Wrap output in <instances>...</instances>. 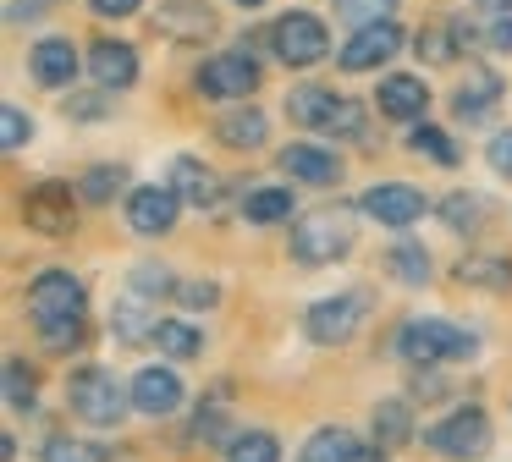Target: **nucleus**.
Here are the masks:
<instances>
[{
	"instance_id": "49530a36",
	"label": "nucleus",
	"mask_w": 512,
	"mask_h": 462,
	"mask_svg": "<svg viewBox=\"0 0 512 462\" xmlns=\"http://www.w3.org/2000/svg\"><path fill=\"white\" fill-rule=\"evenodd\" d=\"M50 6V0H12V6H6V22H12V28H17V22H23V17H39V11H45Z\"/></svg>"
},
{
	"instance_id": "2eb2a0df",
	"label": "nucleus",
	"mask_w": 512,
	"mask_h": 462,
	"mask_svg": "<svg viewBox=\"0 0 512 462\" xmlns=\"http://www.w3.org/2000/svg\"><path fill=\"white\" fill-rule=\"evenodd\" d=\"M276 165L292 176V182H309V187H331V182H342V160H336L331 149H320V143H287Z\"/></svg>"
},
{
	"instance_id": "aec40b11",
	"label": "nucleus",
	"mask_w": 512,
	"mask_h": 462,
	"mask_svg": "<svg viewBox=\"0 0 512 462\" xmlns=\"http://www.w3.org/2000/svg\"><path fill=\"white\" fill-rule=\"evenodd\" d=\"M424 110H430V88H424V77L391 72L386 83H380V116H391V121H419Z\"/></svg>"
},
{
	"instance_id": "393cba45",
	"label": "nucleus",
	"mask_w": 512,
	"mask_h": 462,
	"mask_svg": "<svg viewBox=\"0 0 512 462\" xmlns=\"http://www.w3.org/2000/svg\"><path fill=\"white\" fill-rule=\"evenodd\" d=\"M353 451H358V440L347 435L342 424H325V429H314V435L303 440L298 462H353Z\"/></svg>"
},
{
	"instance_id": "c85d7f7f",
	"label": "nucleus",
	"mask_w": 512,
	"mask_h": 462,
	"mask_svg": "<svg viewBox=\"0 0 512 462\" xmlns=\"http://www.w3.org/2000/svg\"><path fill=\"white\" fill-rule=\"evenodd\" d=\"M226 462H281V440L265 429H243L226 440Z\"/></svg>"
},
{
	"instance_id": "09e8293b",
	"label": "nucleus",
	"mask_w": 512,
	"mask_h": 462,
	"mask_svg": "<svg viewBox=\"0 0 512 462\" xmlns=\"http://www.w3.org/2000/svg\"><path fill=\"white\" fill-rule=\"evenodd\" d=\"M485 11H512V0H479Z\"/></svg>"
},
{
	"instance_id": "412c9836",
	"label": "nucleus",
	"mask_w": 512,
	"mask_h": 462,
	"mask_svg": "<svg viewBox=\"0 0 512 462\" xmlns=\"http://www.w3.org/2000/svg\"><path fill=\"white\" fill-rule=\"evenodd\" d=\"M166 182L177 187V198H182V204H193V209L221 204V182H215V171L204 160H193V154H177V160H171Z\"/></svg>"
},
{
	"instance_id": "a211bd4d",
	"label": "nucleus",
	"mask_w": 512,
	"mask_h": 462,
	"mask_svg": "<svg viewBox=\"0 0 512 462\" xmlns=\"http://www.w3.org/2000/svg\"><path fill=\"white\" fill-rule=\"evenodd\" d=\"M28 72H34L39 88H67L78 77V44L72 39H39L28 50Z\"/></svg>"
},
{
	"instance_id": "f3484780",
	"label": "nucleus",
	"mask_w": 512,
	"mask_h": 462,
	"mask_svg": "<svg viewBox=\"0 0 512 462\" xmlns=\"http://www.w3.org/2000/svg\"><path fill=\"white\" fill-rule=\"evenodd\" d=\"M89 72L100 88H133L138 83V50L122 39H94L89 44Z\"/></svg>"
},
{
	"instance_id": "f257e3e1",
	"label": "nucleus",
	"mask_w": 512,
	"mask_h": 462,
	"mask_svg": "<svg viewBox=\"0 0 512 462\" xmlns=\"http://www.w3.org/2000/svg\"><path fill=\"white\" fill-rule=\"evenodd\" d=\"M83 308H89V292L72 270H39L28 281V319L45 336V347L67 352L83 341Z\"/></svg>"
},
{
	"instance_id": "a19ab883",
	"label": "nucleus",
	"mask_w": 512,
	"mask_h": 462,
	"mask_svg": "<svg viewBox=\"0 0 512 462\" xmlns=\"http://www.w3.org/2000/svg\"><path fill=\"white\" fill-rule=\"evenodd\" d=\"M413 396H424V402H435V396H446V380L435 369H413Z\"/></svg>"
},
{
	"instance_id": "2f4dec72",
	"label": "nucleus",
	"mask_w": 512,
	"mask_h": 462,
	"mask_svg": "<svg viewBox=\"0 0 512 462\" xmlns=\"http://www.w3.org/2000/svg\"><path fill=\"white\" fill-rule=\"evenodd\" d=\"M408 149L424 154V160H435V165H457V160H463V154H457V143L446 138L441 127H413L408 132Z\"/></svg>"
},
{
	"instance_id": "8fccbe9b",
	"label": "nucleus",
	"mask_w": 512,
	"mask_h": 462,
	"mask_svg": "<svg viewBox=\"0 0 512 462\" xmlns=\"http://www.w3.org/2000/svg\"><path fill=\"white\" fill-rule=\"evenodd\" d=\"M237 6H248V11H254V6H265V0H237Z\"/></svg>"
},
{
	"instance_id": "7ed1b4c3",
	"label": "nucleus",
	"mask_w": 512,
	"mask_h": 462,
	"mask_svg": "<svg viewBox=\"0 0 512 462\" xmlns=\"http://www.w3.org/2000/svg\"><path fill=\"white\" fill-rule=\"evenodd\" d=\"M287 116L309 132H325V138H358V132H364V105H358V99H342V94L314 88V83H303L287 94Z\"/></svg>"
},
{
	"instance_id": "cd10ccee",
	"label": "nucleus",
	"mask_w": 512,
	"mask_h": 462,
	"mask_svg": "<svg viewBox=\"0 0 512 462\" xmlns=\"http://www.w3.org/2000/svg\"><path fill=\"white\" fill-rule=\"evenodd\" d=\"M386 264H391V275H397V281H408V286H424V281H430V253H424V242H413V237L391 242Z\"/></svg>"
},
{
	"instance_id": "4be33fe9",
	"label": "nucleus",
	"mask_w": 512,
	"mask_h": 462,
	"mask_svg": "<svg viewBox=\"0 0 512 462\" xmlns=\"http://www.w3.org/2000/svg\"><path fill=\"white\" fill-rule=\"evenodd\" d=\"M215 138H221L226 149H259V143L270 138V116L254 105H232L226 116H215Z\"/></svg>"
},
{
	"instance_id": "39448f33",
	"label": "nucleus",
	"mask_w": 512,
	"mask_h": 462,
	"mask_svg": "<svg viewBox=\"0 0 512 462\" xmlns=\"http://www.w3.org/2000/svg\"><path fill=\"white\" fill-rule=\"evenodd\" d=\"M67 402H72V413L83 418V424H94V429H111V424H122V413H127V402L133 396H122V385H116V374H105V369H78L67 380Z\"/></svg>"
},
{
	"instance_id": "6e6552de",
	"label": "nucleus",
	"mask_w": 512,
	"mask_h": 462,
	"mask_svg": "<svg viewBox=\"0 0 512 462\" xmlns=\"http://www.w3.org/2000/svg\"><path fill=\"white\" fill-rule=\"evenodd\" d=\"M364 319H369L364 292H336V297H325V303H314L303 325H309V336L320 341V347H336V341H353L358 330H364Z\"/></svg>"
},
{
	"instance_id": "de8ad7c7",
	"label": "nucleus",
	"mask_w": 512,
	"mask_h": 462,
	"mask_svg": "<svg viewBox=\"0 0 512 462\" xmlns=\"http://www.w3.org/2000/svg\"><path fill=\"white\" fill-rule=\"evenodd\" d=\"M353 462H386V451H380V446H375V451H364V446H358V451H353Z\"/></svg>"
},
{
	"instance_id": "c9c22d12",
	"label": "nucleus",
	"mask_w": 512,
	"mask_h": 462,
	"mask_svg": "<svg viewBox=\"0 0 512 462\" xmlns=\"http://www.w3.org/2000/svg\"><path fill=\"white\" fill-rule=\"evenodd\" d=\"M457 44H463V39H457V28H452V22H446V28H424L413 50H419V61L441 66V61H452V50H457Z\"/></svg>"
},
{
	"instance_id": "f704fd0d",
	"label": "nucleus",
	"mask_w": 512,
	"mask_h": 462,
	"mask_svg": "<svg viewBox=\"0 0 512 462\" xmlns=\"http://www.w3.org/2000/svg\"><path fill=\"white\" fill-rule=\"evenodd\" d=\"M397 11V0H336V17L347 28H369V22H386Z\"/></svg>"
},
{
	"instance_id": "ddd939ff",
	"label": "nucleus",
	"mask_w": 512,
	"mask_h": 462,
	"mask_svg": "<svg viewBox=\"0 0 512 462\" xmlns=\"http://www.w3.org/2000/svg\"><path fill=\"white\" fill-rule=\"evenodd\" d=\"M358 204H364V215L380 220V226H413V220L430 209V198H424L419 187H408V182H380V187H369Z\"/></svg>"
},
{
	"instance_id": "20e7f679",
	"label": "nucleus",
	"mask_w": 512,
	"mask_h": 462,
	"mask_svg": "<svg viewBox=\"0 0 512 462\" xmlns=\"http://www.w3.org/2000/svg\"><path fill=\"white\" fill-rule=\"evenodd\" d=\"M397 352L413 363V369H435L441 358H474L479 341L468 330L446 325V319H408L397 330Z\"/></svg>"
},
{
	"instance_id": "9b49d317",
	"label": "nucleus",
	"mask_w": 512,
	"mask_h": 462,
	"mask_svg": "<svg viewBox=\"0 0 512 462\" xmlns=\"http://www.w3.org/2000/svg\"><path fill=\"white\" fill-rule=\"evenodd\" d=\"M397 50H402V28L386 17V22H369V28H353V39L336 50V61H342V72H375Z\"/></svg>"
},
{
	"instance_id": "a878e982",
	"label": "nucleus",
	"mask_w": 512,
	"mask_h": 462,
	"mask_svg": "<svg viewBox=\"0 0 512 462\" xmlns=\"http://www.w3.org/2000/svg\"><path fill=\"white\" fill-rule=\"evenodd\" d=\"M243 220L248 226H276V220H292V193L287 187H254L243 198Z\"/></svg>"
},
{
	"instance_id": "0eeeda50",
	"label": "nucleus",
	"mask_w": 512,
	"mask_h": 462,
	"mask_svg": "<svg viewBox=\"0 0 512 462\" xmlns=\"http://www.w3.org/2000/svg\"><path fill=\"white\" fill-rule=\"evenodd\" d=\"M270 50H276L281 66H314L331 55V33L309 11H287L281 22H270Z\"/></svg>"
},
{
	"instance_id": "a18cd8bd",
	"label": "nucleus",
	"mask_w": 512,
	"mask_h": 462,
	"mask_svg": "<svg viewBox=\"0 0 512 462\" xmlns=\"http://www.w3.org/2000/svg\"><path fill=\"white\" fill-rule=\"evenodd\" d=\"M94 11H100V17H133L138 6H144V0H89Z\"/></svg>"
},
{
	"instance_id": "7c9ffc66",
	"label": "nucleus",
	"mask_w": 512,
	"mask_h": 462,
	"mask_svg": "<svg viewBox=\"0 0 512 462\" xmlns=\"http://www.w3.org/2000/svg\"><path fill=\"white\" fill-rule=\"evenodd\" d=\"M441 220L457 231V237H468V231H479V220H485V198L479 193H452L441 204Z\"/></svg>"
},
{
	"instance_id": "58836bf2",
	"label": "nucleus",
	"mask_w": 512,
	"mask_h": 462,
	"mask_svg": "<svg viewBox=\"0 0 512 462\" xmlns=\"http://www.w3.org/2000/svg\"><path fill=\"white\" fill-rule=\"evenodd\" d=\"M105 94H111V88H100V94H72L67 99V116L72 121H105V110H111V99H105Z\"/></svg>"
},
{
	"instance_id": "4c0bfd02",
	"label": "nucleus",
	"mask_w": 512,
	"mask_h": 462,
	"mask_svg": "<svg viewBox=\"0 0 512 462\" xmlns=\"http://www.w3.org/2000/svg\"><path fill=\"white\" fill-rule=\"evenodd\" d=\"M0 138H6V149H23V143L34 138V121H28L23 105H6V110H0Z\"/></svg>"
},
{
	"instance_id": "f8f14e48",
	"label": "nucleus",
	"mask_w": 512,
	"mask_h": 462,
	"mask_svg": "<svg viewBox=\"0 0 512 462\" xmlns=\"http://www.w3.org/2000/svg\"><path fill=\"white\" fill-rule=\"evenodd\" d=\"M215 28H221V17L204 0H160V11H155V33H166L177 44H204V39H215Z\"/></svg>"
},
{
	"instance_id": "e433bc0d",
	"label": "nucleus",
	"mask_w": 512,
	"mask_h": 462,
	"mask_svg": "<svg viewBox=\"0 0 512 462\" xmlns=\"http://www.w3.org/2000/svg\"><path fill=\"white\" fill-rule=\"evenodd\" d=\"M45 462H105V451L89 446V440L56 435V440H45Z\"/></svg>"
},
{
	"instance_id": "b1692460",
	"label": "nucleus",
	"mask_w": 512,
	"mask_h": 462,
	"mask_svg": "<svg viewBox=\"0 0 512 462\" xmlns=\"http://www.w3.org/2000/svg\"><path fill=\"white\" fill-rule=\"evenodd\" d=\"M452 275L463 286H479V292H501V286H512V259H496V253H468V259H457Z\"/></svg>"
},
{
	"instance_id": "ea45409f",
	"label": "nucleus",
	"mask_w": 512,
	"mask_h": 462,
	"mask_svg": "<svg viewBox=\"0 0 512 462\" xmlns=\"http://www.w3.org/2000/svg\"><path fill=\"white\" fill-rule=\"evenodd\" d=\"M485 160L496 165V176H507V182H512V127H507V132H496V138H490Z\"/></svg>"
},
{
	"instance_id": "1a4fd4ad",
	"label": "nucleus",
	"mask_w": 512,
	"mask_h": 462,
	"mask_svg": "<svg viewBox=\"0 0 512 462\" xmlns=\"http://www.w3.org/2000/svg\"><path fill=\"white\" fill-rule=\"evenodd\" d=\"M259 88V61L248 50H226L199 66V94L210 99H248Z\"/></svg>"
},
{
	"instance_id": "6ab92c4d",
	"label": "nucleus",
	"mask_w": 512,
	"mask_h": 462,
	"mask_svg": "<svg viewBox=\"0 0 512 462\" xmlns=\"http://www.w3.org/2000/svg\"><path fill=\"white\" fill-rule=\"evenodd\" d=\"M133 407L149 418H166L182 407V380L171 369H138L133 374Z\"/></svg>"
},
{
	"instance_id": "f03ea898",
	"label": "nucleus",
	"mask_w": 512,
	"mask_h": 462,
	"mask_svg": "<svg viewBox=\"0 0 512 462\" xmlns=\"http://www.w3.org/2000/svg\"><path fill=\"white\" fill-rule=\"evenodd\" d=\"M353 237H358V220L347 204H320L309 215L292 220V259L298 264H336L353 253Z\"/></svg>"
},
{
	"instance_id": "37998d69",
	"label": "nucleus",
	"mask_w": 512,
	"mask_h": 462,
	"mask_svg": "<svg viewBox=\"0 0 512 462\" xmlns=\"http://www.w3.org/2000/svg\"><path fill=\"white\" fill-rule=\"evenodd\" d=\"M177 297H182L188 308H210V303H215V286H210V281H188V286H177Z\"/></svg>"
},
{
	"instance_id": "72a5a7b5",
	"label": "nucleus",
	"mask_w": 512,
	"mask_h": 462,
	"mask_svg": "<svg viewBox=\"0 0 512 462\" xmlns=\"http://www.w3.org/2000/svg\"><path fill=\"white\" fill-rule=\"evenodd\" d=\"M6 402L17 407V413H28V407L39 402V385H34V369H28L23 358L6 363Z\"/></svg>"
},
{
	"instance_id": "c03bdc74",
	"label": "nucleus",
	"mask_w": 512,
	"mask_h": 462,
	"mask_svg": "<svg viewBox=\"0 0 512 462\" xmlns=\"http://www.w3.org/2000/svg\"><path fill=\"white\" fill-rule=\"evenodd\" d=\"M215 435H221V413H215V407H199V418H193V440H204V446H210Z\"/></svg>"
},
{
	"instance_id": "473e14b6",
	"label": "nucleus",
	"mask_w": 512,
	"mask_h": 462,
	"mask_svg": "<svg viewBox=\"0 0 512 462\" xmlns=\"http://www.w3.org/2000/svg\"><path fill=\"white\" fill-rule=\"evenodd\" d=\"M408 435H413L408 402H380V407H375V440H386V446H402Z\"/></svg>"
},
{
	"instance_id": "79ce46f5",
	"label": "nucleus",
	"mask_w": 512,
	"mask_h": 462,
	"mask_svg": "<svg viewBox=\"0 0 512 462\" xmlns=\"http://www.w3.org/2000/svg\"><path fill=\"white\" fill-rule=\"evenodd\" d=\"M485 44H490V50H512V11H496V22H490Z\"/></svg>"
},
{
	"instance_id": "4468645a",
	"label": "nucleus",
	"mask_w": 512,
	"mask_h": 462,
	"mask_svg": "<svg viewBox=\"0 0 512 462\" xmlns=\"http://www.w3.org/2000/svg\"><path fill=\"white\" fill-rule=\"evenodd\" d=\"M182 215V198L177 187H133L127 193V220H133V231H144V237H166L171 226H177Z\"/></svg>"
},
{
	"instance_id": "bb28decb",
	"label": "nucleus",
	"mask_w": 512,
	"mask_h": 462,
	"mask_svg": "<svg viewBox=\"0 0 512 462\" xmlns=\"http://www.w3.org/2000/svg\"><path fill=\"white\" fill-rule=\"evenodd\" d=\"M122 193H127V165H94V171H83V182H78L83 204H116Z\"/></svg>"
},
{
	"instance_id": "5701e85b",
	"label": "nucleus",
	"mask_w": 512,
	"mask_h": 462,
	"mask_svg": "<svg viewBox=\"0 0 512 462\" xmlns=\"http://www.w3.org/2000/svg\"><path fill=\"white\" fill-rule=\"evenodd\" d=\"M111 325H116V336H122V341H149V336H155L160 319L149 314V292H144V286H127V297L116 303Z\"/></svg>"
},
{
	"instance_id": "423d86ee",
	"label": "nucleus",
	"mask_w": 512,
	"mask_h": 462,
	"mask_svg": "<svg viewBox=\"0 0 512 462\" xmlns=\"http://www.w3.org/2000/svg\"><path fill=\"white\" fill-rule=\"evenodd\" d=\"M424 446L441 451V457L452 462H474L490 451V413L485 407H457L452 418H441V424L424 429Z\"/></svg>"
},
{
	"instance_id": "dca6fc26",
	"label": "nucleus",
	"mask_w": 512,
	"mask_h": 462,
	"mask_svg": "<svg viewBox=\"0 0 512 462\" xmlns=\"http://www.w3.org/2000/svg\"><path fill=\"white\" fill-rule=\"evenodd\" d=\"M496 99H501V77L485 72V66H468V77L452 88V116H463L468 127H479V121H490Z\"/></svg>"
},
{
	"instance_id": "c756f323",
	"label": "nucleus",
	"mask_w": 512,
	"mask_h": 462,
	"mask_svg": "<svg viewBox=\"0 0 512 462\" xmlns=\"http://www.w3.org/2000/svg\"><path fill=\"white\" fill-rule=\"evenodd\" d=\"M149 341H160V352H171V358H199L204 352V336L193 325H182V319H160Z\"/></svg>"
},
{
	"instance_id": "9d476101",
	"label": "nucleus",
	"mask_w": 512,
	"mask_h": 462,
	"mask_svg": "<svg viewBox=\"0 0 512 462\" xmlns=\"http://www.w3.org/2000/svg\"><path fill=\"white\" fill-rule=\"evenodd\" d=\"M23 220L45 237H67L78 226V204H72V187L67 182H39L23 193Z\"/></svg>"
}]
</instances>
